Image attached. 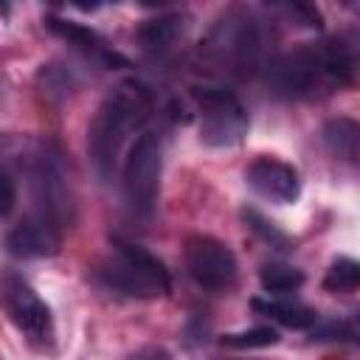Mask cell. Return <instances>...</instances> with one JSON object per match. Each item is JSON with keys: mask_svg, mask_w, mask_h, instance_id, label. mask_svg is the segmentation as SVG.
I'll use <instances>...</instances> for the list:
<instances>
[{"mask_svg": "<svg viewBox=\"0 0 360 360\" xmlns=\"http://www.w3.org/2000/svg\"><path fill=\"white\" fill-rule=\"evenodd\" d=\"M152 112V96L141 82H124L98 104L90 129L87 149L90 160L101 180H110L118 163V155L132 129H138Z\"/></svg>", "mask_w": 360, "mask_h": 360, "instance_id": "cell-1", "label": "cell"}, {"mask_svg": "<svg viewBox=\"0 0 360 360\" xmlns=\"http://www.w3.org/2000/svg\"><path fill=\"white\" fill-rule=\"evenodd\" d=\"M352 82V56L340 42L298 45L267 68V84L281 98H304L326 84Z\"/></svg>", "mask_w": 360, "mask_h": 360, "instance_id": "cell-2", "label": "cell"}, {"mask_svg": "<svg viewBox=\"0 0 360 360\" xmlns=\"http://www.w3.org/2000/svg\"><path fill=\"white\" fill-rule=\"evenodd\" d=\"M110 245H112V256L101 262L96 270L107 287L135 298H155L169 292L172 278L166 264L158 256H152L141 245L127 242L121 236H112Z\"/></svg>", "mask_w": 360, "mask_h": 360, "instance_id": "cell-3", "label": "cell"}, {"mask_svg": "<svg viewBox=\"0 0 360 360\" xmlns=\"http://www.w3.org/2000/svg\"><path fill=\"white\" fill-rule=\"evenodd\" d=\"M121 186L129 217L138 222H149L160 188V143L152 132L138 135L135 143L129 146Z\"/></svg>", "mask_w": 360, "mask_h": 360, "instance_id": "cell-4", "label": "cell"}, {"mask_svg": "<svg viewBox=\"0 0 360 360\" xmlns=\"http://www.w3.org/2000/svg\"><path fill=\"white\" fill-rule=\"evenodd\" d=\"M191 96L202 112V141L211 146H233L248 132V115L239 98L222 87H194Z\"/></svg>", "mask_w": 360, "mask_h": 360, "instance_id": "cell-5", "label": "cell"}, {"mask_svg": "<svg viewBox=\"0 0 360 360\" xmlns=\"http://www.w3.org/2000/svg\"><path fill=\"white\" fill-rule=\"evenodd\" d=\"M186 267H188V276L202 290H211V292H225L239 278L233 250L225 242L205 233H194L186 239Z\"/></svg>", "mask_w": 360, "mask_h": 360, "instance_id": "cell-6", "label": "cell"}, {"mask_svg": "<svg viewBox=\"0 0 360 360\" xmlns=\"http://www.w3.org/2000/svg\"><path fill=\"white\" fill-rule=\"evenodd\" d=\"M3 307H6V315L11 318V323L20 332H25L31 340H51V335H53L51 309L22 278H14V276L6 278Z\"/></svg>", "mask_w": 360, "mask_h": 360, "instance_id": "cell-7", "label": "cell"}, {"mask_svg": "<svg viewBox=\"0 0 360 360\" xmlns=\"http://www.w3.org/2000/svg\"><path fill=\"white\" fill-rule=\"evenodd\" d=\"M31 177H34V194L39 202L37 214L48 217L56 228L70 222V197H68V183H65V172H62L59 158L51 155L48 149H42L34 160Z\"/></svg>", "mask_w": 360, "mask_h": 360, "instance_id": "cell-8", "label": "cell"}, {"mask_svg": "<svg viewBox=\"0 0 360 360\" xmlns=\"http://www.w3.org/2000/svg\"><path fill=\"white\" fill-rule=\"evenodd\" d=\"M248 186L273 202H295L301 194V177L298 169L278 160V158H256L248 172Z\"/></svg>", "mask_w": 360, "mask_h": 360, "instance_id": "cell-9", "label": "cell"}, {"mask_svg": "<svg viewBox=\"0 0 360 360\" xmlns=\"http://www.w3.org/2000/svg\"><path fill=\"white\" fill-rule=\"evenodd\" d=\"M6 248L11 256L17 259H42V256H53L59 250V228L42 217V214H31L22 217L8 233H6Z\"/></svg>", "mask_w": 360, "mask_h": 360, "instance_id": "cell-10", "label": "cell"}, {"mask_svg": "<svg viewBox=\"0 0 360 360\" xmlns=\"http://www.w3.org/2000/svg\"><path fill=\"white\" fill-rule=\"evenodd\" d=\"M48 28H51L53 34H59V37L70 39L76 48H82V51L93 53V56H96L101 65H107V68L127 65V59H124V56H118L115 51H110V48L104 45V39H101V37H98L93 28H84V25H79V22L59 20V17H48Z\"/></svg>", "mask_w": 360, "mask_h": 360, "instance_id": "cell-11", "label": "cell"}, {"mask_svg": "<svg viewBox=\"0 0 360 360\" xmlns=\"http://www.w3.org/2000/svg\"><path fill=\"white\" fill-rule=\"evenodd\" d=\"M321 138H323L326 149L335 158L349 160V163H357L360 160V121L346 118V115L329 118L323 124V129H321Z\"/></svg>", "mask_w": 360, "mask_h": 360, "instance_id": "cell-12", "label": "cell"}, {"mask_svg": "<svg viewBox=\"0 0 360 360\" xmlns=\"http://www.w3.org/2000/svg\"><path fill=\"white\" fill-rule=\"evenodd\" d=\"M256 312H264L267 318L278 321L281 326H290V329H309L318 323V312L304 307V304H287V301H250Z\"/></svg>", "mask_w": 360, "mask_h": 360, "instance_id": "cell-13", "label": "cell"}, {"mask_svg": "<svg viewBox=\"0 0 360 360\" xmlns=\"http://www.w3.org/2000/svg\"><path fill=\"white\" fill-rule=\"evenodd\" d=\"M259 281H262L264 292H292L304 284V273L298 267H287V264H264L259 273Z\"/></svg>", "mask_w": 360, "mask_h": 360, "instance_id": "cell-14", "label": "cell"}, {"mask_svg": "<svg viewBox=\"0 0 360 360\" xmlns=\"http://www.w3.org/2000/svg\"><path fill=\"white\" fill-rule=\"evenodd\" d=\"M323 287L332 292H349L360 287V262L357 259H338L323 276Z\"/></svg>", "mask_w": 360, "mask_h": 360, "instance_id": "cell-15", "label": "cell"}, {"mask_svg": "<svg viewBox=\"0 0 360 360\" xmlns=\"http://www.w3.org/2000/svg\"><path fill=\"white\" fill-rule=\"evenodd\" d=\"M219 343L228 346V349H264V346L278 343V332L273 326H253V329H245V332L222 335Z\"/></svg>", "mask_w": 360, "mask_h": 360, "instance_id": "cell-16", "label": "cell"}, {"mask_svg": "<svg viewBox=\"0 0 360 360\" xmlns=\"http://www.w3.org/2000/svg\"><path fill=\"white\" fill-rule=\"evenodd\" d=\"M180 31V22L177 17H158V20H149L143 28H141V39L149 45V48H166Z\"/></svg>", "mask_w": 360, "mask_h": 360, "instance_id": "cell-17", "label": "cell"}, {"mask_svg": "<svg viewBox=\"0 0 360 360\" xmlns=\"http://www.w3.org/2000/svg\"><path fill=\"white\" fill-rule=\"evenodd\" d=\"M245 222L264 239V242H270V245H278V248H284L287 245V236L281 233V231H276L273 228V222H267L264 217H259L253 208H245Z\"/></svg>", "mask_w": 360, "mask_h": 360, "instance_id": "cell-18", "label": "cell"}, {"mask_svg": "<svg viewBox=\"0 0 360 360\" xmlns=\"http://www.w3.org/2000/svg\"><path fill=\"white\" fill-rule=\"evenodd\" d=\"M127 360H172V354L163 346H143V349L132 352Z\"/></svg>", "mask_w": 360, "mask_h": 360, "instance_id": "cell-19", "label": "cell"}, {"mask_svg": "<svg viewBox=\"0 0 360 360\" xmlns=\"http://www.w3.org/2000/svg\"><path fill=\"white\" fill-rule=\"evenodd\" d=\"M0 186H3V205H0V211H3V217H8L11 208H14V200H17V194H14V180H11L8 174H3V177H0Z\"/></svg>", "mask_w": 360, "mask_h": 360, "instance_id": "cell-20", "label": "cell"}, {"mask_svg": "<svg viewBox=\"0 0 360 360\" xmlns=\"http://www.w3.org/2000/svg\"><path fill=\"white\" fill-rule=\"evenodd\" d=\"M357 321H360V315H357Z\"/></svg>", "mask_w": 360, "mask_h": 360, "instance_id": "cell-21", "label": "cell"}]
</instances>
